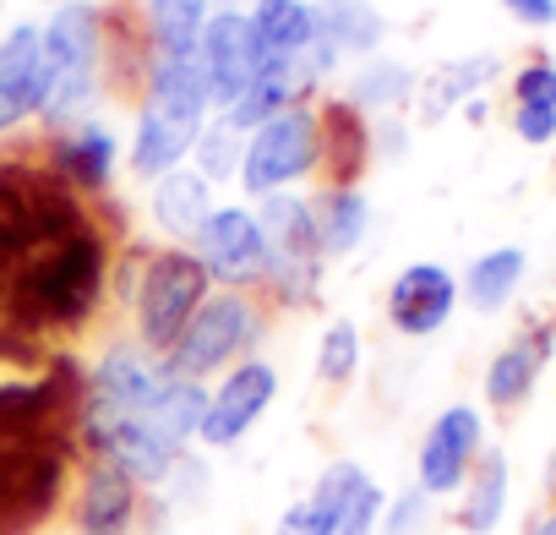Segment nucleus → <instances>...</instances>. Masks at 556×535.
I'll return each instance as SVG.
<instances>
[{
    "instance_id": "obj_26",
    "label": "nucleus",
    "mask_w": 556,
    "mask_h": 535,
    "mask_svg": "<svg viewBox=\"0 0 556 535\" xmlns=\"http://www.w3.org/2000/svg\"><path fill=\"white\" fill-rule=\"evenodd\" d=\"M420 94V77L409 61H388V55H371L350 72V88H344V104H355L366 121L377 115H404Z\"/></svg>"
},
{
    "instance_id": "obj_12",
    "label": "nucleus",
    "mask_w": 556,
    "mask_h": 535,
    "mask_svg": "<svg viewBox=\"0 0 556 535\" xmlns=\"http://www.w3.org/2000/svg\"><path fill=\"white\" fill-rule=\"evenodd\" d=\"M191 251L207 268L213 290H256L262 296L267 240H262V224H256V208L251 202H218L207 213V224L197 229Z\"/></svg>"
},
{
    "instance_id": "obj_40",
    "label": "nucleus",
    "mask_w": 556,
    "mask_h": 535,
    "mask_svg": "<svg viewBox=\"0 0 556 535\" xmlns=\"http://www.w3.org/2000/svg\"><path fill=\"white\" fill-rule=\"evenodd\" d=\"M72 535H77V530H72Z\"/></svg>"
},
{
    "instance_id": "obj_37",
    "label": "nucleus",
    "mask_w": 556,
    "mask_h": 535,
    "mask_svg": "<svg viewBox=\"0 0 556 535\" xmlns=\"http://www.w3.org/2000/svg\"><path fill=\"white\" fill-rule=\"evenodd\" d=\"M502 12L518 28H556V0H502Z\"/></svg>"
},
{
    "instance_id": "obj_15",
    "label": "nucleus",
    "mask_w": 556,
    "mask_h": 535,
    "mask_svg": "<svg viewBox=\"0 0 556 535\" xmlns=\"http://www.w3.org/2000/svg\"><path fill=\"white\" fill-rule=\"evenodd\" d=\"M142 513H148V492L126 470H115L104 459L77 464L72 502H66V519L77 535H137Z\"/></svg>"
},
{
    "instance_id": "obj_20",
    "label": "nucleus",
    "mask_w": 556,
    "mask_h": 535,
    "mask_svg": "<svg viewBox=\"0 0 556 535\" xmlns=\"http://www.w3.org/2000/svg\"><path fill=\"white\" fill-rule=\"evenodd\" d=\"M213 208H218V197L191 164H180L148 186V224L164 246H191Z\"/></svg>"
},
{
    "instance_id": "obj_33",
    "label": "nucleus",
    "mask_w": 556,
    "mask_h": 535,
    "mask_svg": "<svg viewBox=\"0 0 556 535\" xmlns=\"http://www.w3.org/2000/svg\"><path fill=\"white\" fill-rule=\"evenodd\" d=\"M431 513H437V502L409 481L404 492L388 497V513H382V530L377 535H431Z\"/></svg>"
},
{
    "instance_id": "obj_34",
    "label": "nucleus",
    "mask_w": 556,
    "mask_h": 535,
    "mask_svg": "<svg viewBox=\"0 0 556 535\" xmlns=\"http://www.w3.org/2000/svg\"><path fill=\"white\" fill-rule=\"evenodd\" d=\"M513 104H534V110H556V61L534 55L513 72Z\"/></svg>"
},
{
    "instance_id": "obj_39",
    "label": "nucleus",
    "mask_w": 556,
    "mask_h": 535,
    "mask_svg": "<svg viewBox=\"0 0 556 535\" xmlns=\"http://www.w3.org/2000/svg\"><path fill=\"white\" fill-rule=\"evenodd\" d=\"M39 7H72V0H39Z\"/></svg>"
},
{
    "instance_id": "obj_4",
    "label": "nucleus",
    "mask_w": 556,
    "mask_h": 535,
    "mask_svg": "<svg viewBox=\"0 0 556 535\" xmlns=\"http://www.w3.org/2000/svg\"><path fill=\"white\" fill-rule=\"evenodd\" d=\"M99 202L77 197L45 159V148H7L0 153V301L17 285V274L55 246L66 229H77Z\"/></svg>"
},
{
    "instance_id": "obj_8",
    "label": "nucleus",
    "mask_w": 556,
    "mask_h": 535,
    "mask_svg": "<svg viewBox=\"0 0 556 535\" xmlns=\"http://www.w3.org/2000/svg\"><path fill=\"white\" fill-rule=\"evenodd\" d=\"M273 307L256 296V290H213L197 318L180 328V339L164 350V372L169 377H224L229 366L262 356V339L273 328Z\"/></svg>"
},
{
    "instance_id": "obj_22",
    "label": "nucleus",
    "mask_w": 556,
    "mask_h": 535,
    "mask_svg": "<svg viewBox=\"0 0 556 535\" xmlns=\"http://www.w3.org/2000/svg\"><path fill=\"white\" fill-rule=\"evenodd\" d=\"M496 77H502V55H491V50H480V55H458V61H442L431 77H420L415 110H420L426 126H437V121H447L453 110L475 104Z\"/></svg>"
},
{
    "instance_id": "obj_14",
    "label": "nucleus",
    "mask_w": 556,
    "mask_h": 535,
    "mask_svg": "<svg viewBox=\"0 0 556 535\" xmlns=\"http://www.w3.org/2000/svg\"><path fill=\"white\" fill-rule=\"evenodd\" d=\"M197 72H202V88H207V104L224 115L240 104V94L256 83L262 61H256V39H251V17L245 7H218L197 39Z\"/></svg>"
},
{
    "instance_id": "obj_36",
    "label": "nucleus",
    "mask_w": 556,
    "mask_h": 535,
    "mask_svg": "<svg viewBox=\"0 0 556 535\" xmlns=\"http://www.w3.org/2000/svg\"><path fill=\"white\" fill-rule=\"evenodd\" d=\"M409 153V121L404 115H377L371 121V159H404Z\"/></svg>"
},
{
    "instance_id": "obj_21",
    "label": "nucleus",
    "mask_w": 556,
    "mask_h": 535,
    "mask_svg": "<svg viewBox=\"0 0 556 535\" xmlns=\"http://www.w3.org/2000/svg\"><path fill=\"white\" fill-rule=\"evenodd\" d=\"M361 475H366V464H355V459H333V464L306 486V497H295L285 513H278L273 535H339L344 502H350V492H355Z\"/></svg>"
},
{
    "instance_id": "obj_10",
    "label": "nucleus",
    "mask_w": 556,
    "mask_h": 535,
    "mask_svg": "<svg viewBox=\"0 0 556 535\" xmlns=\"http://www.w3.org/2000/svg\"><path fill=\"white\" fill-rule=\"evenodd\" d=\"M164 356H153L137 334L104 339L83 366V405L77 421H115V415H148L164 388Z\"/></svg>"
},
{
    "instance_id": "obj_2",
    "label": "nucleus",
    "mask_w": 556,
    "mask_h": 535,
    "mask_svg": "<svg viewBox=\"0 0 556 535\" xmlns=\"http://www.w3.org/2000/svg\"><path fill=\"white\" fill-rule=\"evenodd\" d=\"M121 219L99 202L77 229L45 246L17 285L0 301V328H12L39 345H72L99 328L104 307L115 301V262H121Z\"/></svg>"
},
{
    "instance_id": "obj_28",
    "label": "nucleus",
    "mask_w": 556,
    "mask_h": 535,
    "mask_svg": "<svg viewBox=\"0 0 556 535\" xmlns=\"http://www.w3.org/2000/svg\"><path fill=\"white\" fill-rule=\"evenodd\" d=\"M218 7L213 0H142L137 34L153 55H197V39Z\"/></svg>"
},
{
    "instance_id": "obj_11",
    "label": "nucleus",
    "mask_w": 556,
    "mask_h": 535,
    "mask_svg": "<svg viewBox=\"0 0 556 535\" xmlns=\"http://www.w3.org/2000/svg\"><path fill=\"white\" fill-rule=\"evenodd\" d=\"M485 448H491V437H485V410H480V405H464V399H458V405H442V410L431 415V426L420 432L415 486H420L431 502L458 497Z\"/></svg>"
},
{
    "instance_id": "obj_18",
    "label": "nucleus",
    "mask_w": 556,
    "mask_h": 535,
    "mask_svg": "<svg viewBox=\"0 0 556 535\" xmlns=\"http://www.w3.org/2000/svg\"><path fill=\"white\" fill-rule=\"evenodd\" d=\"M551 356H556V323H551V318L518 328V334L485 361V377H480V399H485V410H496V415L523 410V405L534 399L540 372L551 366Z\"/></svg>"
},
{
    "instance_id": "obj_31",
    "label": "nucleus",
    "mask_w": 556,
    "mask_h": 535,
    "mask_svg": "<svg viewBox=\"0 0 556 535\" xmlns=\"http://www.w3.org/2000/svg\"><path fill=\"white\" fill-rule=\"evenodd\" d=\"M240 148H245V137L218 115V121L202 126V137H197V148H191V170H197L207 186H229V181L240 175Z\"/></svg>"
},
{
    "instance_id": "obj_5",
    "label": "nucleus",
    "mask_w": 556,
    "mask_h": 535,
    "mask_svg": "<svg viewBox=\"0 0 556 535\" xmlns=\"http://www.w3.org/2000/svg\"><path fill=\"white\" fill-rule=\"evenodd\" d=\"M137 126H131V181L153 186L159 175L191 164V148L213 115L202 72L191 55H148L137 77Z\"/></svg>"
},
{
    "instance_id": "obj_7",
    "label": "nucleus",
    "mask_w": 556,
    "mask_h": 535,
    "mask_svg": "<svg viewBox=\"0 0 556 535\" xmlns=\"http://www.w3.org/2000/svg\"><path fill=\"white\" fill-rule=\"evenodd\" d=\"M256 208L262 240H267V279L262 301L273 312H312L323 307V279H328V251L317 235V208L312 191H273Z\"/></svg>"
},
{
    "instance_id": "obj_16",
    "label": "nucleus",
    "mask_w": 556,
    "mask_h": 535,
    "mask_svg": "<svg viewBox=\"0 0 556 535\" xmlns=\"http://www.w3.org/2000/svg\"><path fill=\"white\" fill-rule=\"evenodd\" d=\"M458 307H464V296H458V274L447 262H409V268H399L393 285H388V301H382L388 328L399 339L442 334Z\"/></svg>"
},
{
    "instance_id": "obj_3",
    "label": "nucleus",
    "mask_w": 556,
    "mask_h": 535,
    "mask_svg": "<svg viewBox=\"0 0 556 535\" xmlns=\"http://www.w3.org/2000/svg\"><path fill=\"white\" fill-rule=\"evenodd\" d=\"M110 88H115L110 7H99V0L55 7L45 23V55H39V121H45V132L88 121Z\"/></svg>"
},
{
    "instance_id": "obj_1",
    "label": "nucleus",
    "mask_w": 556,
    "mask_h": 535,
    "mask_svg": "<svg viewBox=\"0 0 556 535\" xmlns=\"http://www.w3.org/2000/svg\"><path fill=\"white\" fill-rule=\"evenodd\" d=\"M83 366L61 345L0 328V535L50 530L83 464Z\"/></svg>"
},
{
    "instance_id": "obj_29",
    "label": "nucleus",
    "mask_w": 556,
    "mask_h": 535,
    "mask_svg": "<svg viewBox=\"0 0 556 535\" xmlns=\"http://www.w3.org/2000/svg\"><path fill=\"white\" fill-rule=\"evenodd\" d=\"M323 34L333 39V50L344 61H371L388 39V17L371 7V0H312Z\"/></svg>"
},
{
    "instance_id": "obj_25",
    "label": "nucleus",
    "mask_w": 556,
    "mask_h": 535,
    "mask_svg": "<svg viewBox=\"0 0 556 535\" xmlns=\"http://www.w3.org/2000/svg\"><path fill=\"white\" fill-rule=\"evenodd\" d=\"M507 497H513V464H507L502 448H485L480 464L469 470L464 492L453 497V502H458V508H453L458 535H496L502 519H507Z\"/></svg>"
},
{
    "instance_id": "obj_24",
    "label": "nucleus",
    "mask_w": 556,
    "mask_h": 535,
    "mask_svg": "<svg viewBox=\"0 0 556 535\" xmlns=\"http://www.w3.org/2000/svg\"><path fill=\"white\" fill-rule=\"evenodd\" d=\"M371 159V121L344 104V99H328L323 104V181L317 186H361Z\"/></svg>"
},
{
    "instance_id": "obj_6",
    "label": "nucleus",
    "mask_w": 556,
    "mask_h": 535,
    "mask_svg": "<svg viewBox=\"0 0 556 535\" xmlns=\"http://www.w3.org/2000/svg\"><path fill=\"white\" fill-rule=\"evenodd\" d=\"M213 296L207 268L191 246H126L115 262V301L131 318V334L164 356L180 328L197 318V307Z\"/></svg>"
},
{
    "instance_id": "obj_17",
    "label": "nucleus",
    "mask_w": 556,
    "mask_h": 535,
    "mask_svg": "<svg viewBox=\"0 0 556 535\" xmlns=\"http://www.w3.org/2000/svg\"><path fill=\"white\" fill-rule=\"evenodd\" d=\"M39 148H45L50 170H55L77 197H88V202H104V197H110L115 170H121V137H115L110 121H99V115L72 121V126L50 132Z\"/></svg>"
},
{
    "instance_id": "obj_27",
    "label": "nucleus",
    "mask_w": 556,
    "mask_h": 535,
    "mask_svg": "<svg viewBox=\"0 0 556 535\" xmlns=\"http://www.w3.org/2000/svg\"><path fill=\"white\" fill-rule=\"evenodd\" d=\"M312 208H317V235H323L328 262L355 257L366 246V235H371V197H366V186H317Z\"/></svg>"
},
{
    "instance_id": "obj_13",
    "label": "nucleus",
    "mask_w": 556,
    "mask_h": 535,
    "mask_svg": "<svg viewBox=\"0 0 556 535\" xmlns=\"http://www.w3.org/2000/svg\"><path fill=\"white\" fill-rule=\"evenodd\" d=\"M273 399H278V366H273L267 356H251V361L229 366V372L207 388V410H202L197 448H207V453L240 448V443L262 426V415L273 410Z\"/></svg>"
},
{
    "instance_id": "obj_19",
    "label": "nucleus",
    "mask_w": 556,
    "mask_h": 535,
    "mask_svg": "<svg viewBox=\"0 0 556 535\" xmlns=\"http://www.w3.org/2000/svg\"><path fill=\"white\" fill-rule=\"evenodd\" d=\"M39 55H45L39 23H17L0 34V142L39 121Z\"/></svg>"
},
{
    "instance_id": "obj_32",
    "label": "nucleus",
    "mask_w": 556,
    "mask_h": 535,
    "mask_svg": "<svg viewBox=\"0 0 556 535\" xmlns=\"http://www.w3.org/2000/svg\"><path fill=\"white\" fill-rule=\"evenodd\" d=\"M382 513H388V486L366 470L344 502V519H339V535H377L382 530Z\"/></svg>"
},
{
    "instance_id": "obj_38",
    "label": "nucleus",
    "mask_w": 556,
    "mask_h": 535,
    "mask_svg": "<svg viewBox=\"0 0 556 535\" xmlns=\"http://www.w3.org/2000/svg\"><path fill=\"white\" fill-rule=\"evenodd\" d=\"M523 535H556V502H551V508H545V513H540V519L523 530Z\"/></svg>"
},
{
    "instance_id": "obj_23",
    "label": "nucleus",
    "mask_w": 556,
    "mask_h": 535,
    "mask_svg": "<svg viewBox=\"0 0 556 535\" xmlns=\"http://www.w3.org/2000/svg\"><path fill=\"white\" fill-rule=\"evenodd\" d=\"M523 279H529V251L507 240V246H491V251L469 257V268L458 274V296H464L469 312L496 318V312H507L518 301Z\"/></svg>"
},
{
    "instance_id": "obj_35",
    "label": "nucleus",
    "mask_w": 556,
    "mask_h": 535,
    "mask_svg": "<svg viewBox=\"0 0 556 535\" xmlns=\"http://www.w3.org/2000/svg\"><path fill=\"white\" fill-rule=\"evenodd\" d=\"M513 137H518L523 148H551V142H556V110L513 104Z\"/></svg>"
},
{
    "instance_id": "obj_30",
    "label": "nucleus",
    "mask_w": 556,
    "mask_h": 535,
    "mask_svg": "<svg viewBox=\"0 0 556 535\" xmlns=\"http://www.w3.org/2000/svg\"><path fill=\"white\" fill-rule=\"evenodd\" d=\"M361 361H366V339L350 318H333L317 339V377L328 388H350L361 377Z\"/></svg>"
},
{
    "instance_id": "obj_9",
    "label": "nucleus",
    "mask_w": 556,
    "mask_h": 535,
    "mask_svg": "<svg viewBox=\"0 0 556 535\" xmlns=\"http://www.w3.org/2000/svg\"><path fill=\"white\" fill-rule=\"evenodd\" d=\"M306 181H323V104L301 99L290 110H278L256 132H245L240 148V175L235 186L262 202L273 191H301Z\"/></svg>"
}]
</instances>
